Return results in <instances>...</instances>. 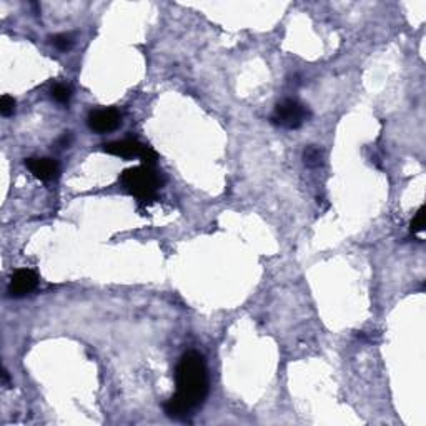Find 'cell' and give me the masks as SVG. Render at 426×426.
I'll list each match as a JSON object with an SVG mask.
<instances>
[{
    "instance_id": "1",
    "label": "cell",
    "mask_w": 426,
    "mask_h": 426,
    "mask_svg": "<svg viewBox=\"0 0 426 426\" xmlns=\"http://www.w3.org/2000/svg\"><path fill=\"white\" fill-rule=\"evenodd\" d=\"M177 393L164 405L173 420H186L209 395V371L204 356L197 351L185 353L175 370Z\"/></svg>"
},
{
    "instance_id": "2",
    "label": "cell",
    "mask_w": 426,
    "mask_h": 426,
    "mask_svg": "<svg viewBox=\"0 0 426 426\" xmlns=\"http://www.w3.org/2000/svg\"><path fill=\"white\" fill-rule=\"evenodd\" d=\"M125 190L140 202H152L162 188V178L150 165L125 170L120 177Z\"/></svg>"
},
{
    "instance_id": "3",
    "label": "cell",
    "mask_w": 426,
    "mask_h": 426,
    "mask_svg": "<svg viewBox=\"0 0 426 426\" xmlns=\"http://www.w3.org/2000/svg\"><path fill=\"white\" fill-rule=\"evenodd\" d=\"M310 119V110L303 104H300L298 100L287 99L283 102H280L275 107L273 115H271V122L278 127L295 130L302 127L305 122Z\"/></svg>"
},
{
    "instance_id": "4",
    "label": "cell",
    "mask_w": 426,
    "mask_h": 426,
    "mask_svg": "<svg viewBox=\"0 0 426 426\" xmlns=\"http://www.w3.org/2000/svg\"><path fill=\"white\" fill-rule=\"evenodd\" d=\"M122 115L115 108H100L88 115V127L92 132L108 133L120 127Z\"/></svg>"
},
{
    "instance_id": "5",
    "label": "cell",
    "mask_w": 426,
    "mask_h": 426,
    "mask_svg": "<svg viewBox=\"0 0 426 426\" xmlns=\"http://www.w3.org/2000/svg\"><path fill=\"white\" fill-rule=\"evenodd\" d=\"M37 283H39L37 275H35L32 270H17L10 280V287H9L10 297L15 298L26 297V295H28L30 291H34L35 288H37Z\"/></svg>"
},
{
    "instance_id": "6",
    "label": "cell",
    "mask_w": 426,
    "mask_h": 426,
    "mask_svg": "<svg viewBox=\"0 0 426 426\" xmlns=\"http://www.w3.org/2000/svg\"><path fill=\"white\" fill-rule=\"evenodd\" d=\"M147 145L140 144L139 140L125 139L110 142V144L104 145V152L110 153V155L120 157V158H132V157H142L144 150Z\"/></svg>"
},
{
    "instance_id": "7",
    "label": "cell",
    "mask_w": 426,
    "mask_h": 426,
    "mask_svg": "<svg viewBox=\"0 0 426 426\" xmlns=\"http://www.w3.org/2000/svg\"><path fill=\"white\" fill-rule=\"evenodd\" d=\"M27 168L34 173V177H37L39 180L48 182L54 180L59 175L60 167L54 158H28L26 162Z\"/></svg>"
},
{
    "instance_id": "8",
    "label": "cell",
    "mask_w": 426,
    "mask_h": 426,
    "mask_svg": "<svg viewBox=\"0 0 426 426\" xmlns=\"http://www.w3.org/2000/svg\"><path fill=\"white\" fill-rule=\"evenodd\" d=\"M303 160H305L307 167H320L323 162V152L315 145H311V147H307L305 153H303Z\"/></svg>"
},
{
    "instance_id": "9",
    "label": "cell",
    "mask_w": 426,
    "mask_h": 426,
    "mask_svg": "<svg viewBox=\"0 0 426 426\" xmlns=\"http://www.w3.org/2000/svg\"><path fill=\"white\" fill-rule=\"evenodd\" d=\"M52 97H54V100H57L59 104H67L72 97V88L64 84L55 85V87L52 88Z\"/></svg>"
},
{
    "instance_id": "10",
    "label": "cell",
    "mask_w": 426,
    "mask_h": 426,
    "mask_svg": "<svg viewBox=\"0 0 426 426\" xmlns=\"http://www.w3.org/2000/svg\"><path fill=\"white\" fill-rule=\"evenodd\" d=\"M0 113H2L3 117H10L15 113V100L12 99L9 95H3L2 99H0Z\"/></svg>"
},
{
    "instance_id": "11",
    "label": "cell",
    "mask_w": 426,
    "mask_h": 426,
    "mask_svg": "<svg viewBox=\"0 0 426 426\" xmlns=\"http://www.w3.org/2000/svg\"><path fill=\"white\" fill-rule=\"evenodd\" d=\"M72 35L68 34H59L55 35V37H52V43H54L55 48H59V50H68V48L72 47Z\"/></svg>"
},
{
    "instance_id": "12",
    "label": "cell",
    "mask_w": 426,
    "mask_h": 426,
    "mask_svg": "<svg viewBox=\"0 0 426 426\" xmlns=\"http://www.w3.org/2000/svg\"><path fill=\"white\" fill-rule=\"evenodd\" d=\"M412 232L413 233H420L425 230V209L418 210V213L415 215V218L412 220Z\"/></svg>"
},
{
    "instance_id": "13",
    "label": "cell",
    "mask_w": 426,
    "mask_h": 426,
    "mask_svg": "<svg viewBox=\"0 0 426 426\" xmlns=\"http://www.w3.org/2000/svg\"><path fill=\"white\" fill-rule=\"evenodd\" d=\"M142 160H144V164L145 165H150V167H152L153 164H155L157 162V152L155 150H152L150 147H145V150H144V153H142Z\"/></svg>"
}]
</instances>
